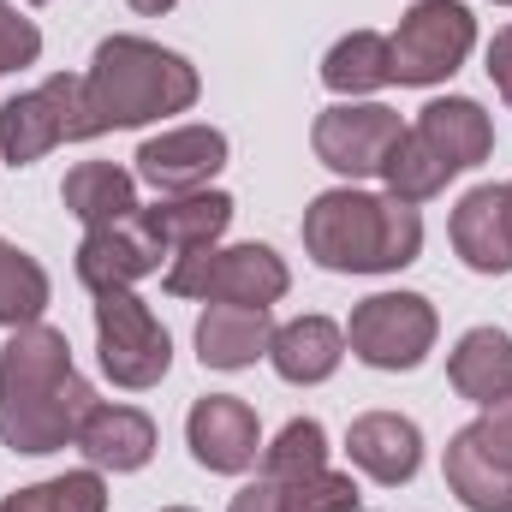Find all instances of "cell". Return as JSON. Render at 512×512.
Listing matches in <instances>:
<instances>
[{
	"mask_svg": "<svg viewBox=\"0 0 512 512\" xmlns=\"http://www.w3.org/2000/svg\"><path fill=\"white\" fill-rule=\"evenodd\" d=\"M96 405L102 399L78 376L60 328H48V322L12 328V340L0 346V447H12L24 459L60 453L78 441V429Z\"/></svg>",
	"mask_w": 512,
	"mask_h": 512,
	"instance_id": "1",
	"label": "cell"
},
{
	"mask_svg": "<svg viewBox=\"0 0 512 512\" xmlns=\"http://www.w3.org/2000/svg\"><path fill=\"white\" fill-rule=\"evenodd\" d=\"M304 251L328 274H399L423 251V215L417 203L340 185L304 209Z\"/></svg>",
	"mask_w": 512,
	"mask_h": 512,
	"instance_id": "2",
	"label": "cell"
},
{
	"mask_svg": "<svg viewBox=\"0 0 512 512\" xmlns=\"http://www.w3.org/2000/svg\"><path fill=\"white\" fill-rule=\"evenodd\" d=\"M90 84V108L102 131H131L167 114H185L203 96V78L185 54L149 42V36H108L84 72Z\"/></svg>",
	"mask_w": 512,
	"mask_h": 512,
	"instance_id": "3",
	"label": "cell"
},
{
	"mask_svg": "<svg viewBox=\"0 0 512 512\" xmlns=\"http://www.w3.org/2000/svg\"><path fill=\"white\" fill-rule=\"evenodd\" d=\"M84 137H102V120L90 108V84L72 72H54L0 108V161H12V167H30L48 149L84 143Z\"/></svg>",
	"mask_w": 512,
	"mask_h": 512,
	"instance_id": "4",
	"label": "cell"
},
{
	"mask_svg": "<svg viewBox=\"0 0 512 512\" xmlns=\"http://www.w3.org/2000/svg\"><path fill=\"white\" fill-rule=\"evenodd\" d=\"M286 286H292V274L268 245H209V251L173 256V268H167V292L173 298H203V304L268 310V304L286 298Z\"/></svg>",
	"mask_w": 512,
	"mask_h": 512,
	"instance_id": "5",
	"label": "cell"
},
{
	"mask_svg": "<svg viewBox=\"0 0 512 512\" xmlns=\"http://www.w3.org/2000/svg\"><path fill=\"white\" fill-rule=\"evenodd\" d=\"M387 42H393V84L429 90L465 66V54L477 48V18L465 0H417V6H405V18Z\"/></svg>",
	"mask_w": 512,
	"mask_h": 512,
	"instance_id": "6",
	"label": "cell"
},
{
	"mask_svg": "<svg viewBox=\"0 0 512 512\" xmlns=\"http://www.w3.org/2000/svg\"><path fill=\"white\" fill-rule=\"evenodd\" d=\"M96 352H102L108 382L126 393H143L173 370V340L131 286L96 292Z\"/></svg>",
	"mask_w": 512,
	"mask_h": 512,
	"instance_id": "7",
	"label": "cell"
},
{
	"mask_svg": "<svg viewBox=\"0 0 512 512\" xmlns=\"http://www.w3.org/2000/svg\"><path fill=\"white\" fill-rule=\"evenodd\" d=\"M435 334H441V316H435V304L423 292H376L346 322L352 358L370 364V370H387V376L417 370L435 352Z\"/></svg>",
	"mask_w": 512,
	"mask_h": 512,
	"instance_id": "8",
	"label": "cell"
},
{
	"mask_svg": "<svg viewBox=\"0 0 512 512\" xmlns=\"http://www.w3.org/2000/svg\"><path fill=\"white\" fill-rule=\"evenodd\" d=\"M399 114L382 108V102H334L328 114H316V126H310V149H316V161L328 167V173H340V179H382L387 155L399 149Z\"/></svg>",
	"mask_w": 512,
	"mask_h": 512,
	"instance_id": "9",
	"label": "cell"
},
{
	"mask_svg": "<svg viewBox=\"0 0 512 512\" xmlns=\"http://www.w3.org/2000/svg\"><path fill=\"white\" fill-rule=\"evenodd\" d=\"M227 167V131L215 126H173L161 137H143L137 149V179L155 185L161 197L209 191V179Z\"/></svg>",
	"mask_w": 512,
	"mask_h": 512,
	"instance_id": "10",
	"label": "cell"
},
{
	"mask_svg": "<svg viewBox=\"0 0 512 512\" xmlns=\"http://www.w3.org/2000/svg\"><path fill=\"white\" fill-rule=\"evenodd\" d=\"M185 441H191V459L203 471H221V477H239L262 459V423L239 393L197 399L191 417H185Z\"/></svg>",
	"mask_w": 512,
	"mask_h": 512,
	"instance_id": "11",
	"label": "cell"
},
{
	"mask_svg": "<svg viewBox=\"0 0 512 512\" xmlns=\"http://www.w3.org/2000/svg\"><path fill=\"white\" fill-rule=\"evenodd\" d=\"M346 453H352V465H358L370 483L399 489V483H411L417 465H423V429H417L411 417H399V411H364V417H352V429H346Z\"/></svg>",
	"mask_w": 512,
	"mask_h": 512,
	"instance_id": "12",
	"label": "cell"
},
{
	"mask_svg": "<svg viewBox=\"0 0 512 512\" xmlns=\"http://www.w3.org/2000/svg\"><path fill=\"white\" fill-rule=\"evenodd\" d=\"M137 221L167 256H191L221 245V233L233 227V197L227 191H185V197H161V203L137 209Z\"/></svg>",
	"mask_w": 512,
	"mask_h": 512,
	"instance_id": "13",
	"label": "cell"
},
{
	"mask_svg": "<svg viewBox=\"0 0 512 512\" xmlns=\"http://www.w3.org/2000/svg\"><path fill=\"white\" fill-rule=\"evenodd\" d=\"M161 245L143 233V221H114V227H90L78 245V280L90 292H114V286H137L143 274L161 268Z\"/></svg>",
	"mask_w": 512,
	"mask_h": 512,
	"instance_id": "14",
	"label": "cell"
},
{
	"mask_svg": "<svg viewBox=\"0 0 512 512\" xmlns=\"http://www.w3.org/2000/svg\"><path fill=\"white\" fill-rule=\"evenodd\" d=\"M411 131L453 167V179L471 173V167H483V161L495 155V126H489L483 102H471V96H435V102L417 114Z\"/></svg>",
	"mask_w": 512,
	"mask_h": 512,
	"instance_id": "15",
	"label": "cell"
},
{
	"mask_svg": "<svg viewBox=\"0 0 512 512\" xmlns=\"http://www.w3.org/2000/svg\"><path fill=\"white\" fill-rule=\"evenodd\" d=\"M340 358H346V328L328 322V316H292V322H280L274 340H268L274 376L292 382V387L328 382V376L340 370Z\"/></svg>",
	"mask_w": 512,
	"mask_h": 512,
	"instance_id": "16",
	"label": "cell"
},
{
	"mask_svg": "<svg viewBox=\"0 0 512 512\" xmlns=\"http://www.w3.org/2000/svg\"><path fill=\"white\" fill-rule=\"evenodd\" d=\"M96 471H143L155 459V423L137 405H96L72 441Z\"/></svg>",
	"mask_w": 512,
	"mask_h": 512,
	"instance_id": "17",
	"label": "cell"
},
{
	"mask_svg": "<svg viewBox=\"0 0 512 512\" xmlns=\"http://www.w3.org/2000/svg\"><path fill=\"white\" fill-rule=\"evenodd\" d=\"M453 251L465 256V268L477 274H507L512 268V233H507V203H501V185H477L459 197L453 221Z\"/></svg>",
	"mask_w": 512,
	"mask_h": 512,
	"instance_id": "18",
	"label": "cell"
},
{
	"mask_svg": "<svg viewBox=\"0 0 512 512\" xmlns=\"http://www.w3.org/2000/svg\"><path fill=\"white\" fill-rule=\"evenodd\" d=\"M268 340H274V322L268 310H251V304H209L197 322L203 370H251L256 358H268Z\"/></svg>",
	"mask_w": 512,
	"mask_h": 512,
	"instance_id": "19",
	"label": "cell"
},
{
	"mask_svg": "<svg viewBox=\"0 0 512 512\" xmlns=\"http://www.w3.org/2000/svg\"><path fill=\"white\" fill-rule=\"evenodd\" d=\"M441 471H447V489L459 495L465 512H512V465L495 459V453L471 435V423L447 441Z\"/></svg>",
	"mask_w": 512,
	"mask_h": 512,
	"instance_id": "20",
	"label": "cell"
},
{
	"mask_svg": "<svg viewBox=\"0 0 512 512\" xmlns=\"http://www.w3.org/2000/svg\"><path fill=\"white\" fill-rule=\"evenodd\" d=\"M60 203H66V215L84 221V233H90V227L131 221V215L143 209V203H137V173L114 167V161H78V167L66 173V185H60Z\"/></svg>",
	"mask_w": 512,
	"mask_h": 512,
	"instance_id": "21",
	"label": "cell"
},
{
	"mask_svg": "<svg viewBox=\"0 0 512 512\" xmlns=\"http://www.w3.org/2000/svg\"><path fill=\"white\" fill-rule=\"evenodd\" d=\"M447 382L471 405H495L501 393H512V334H501V328L459 334V346L447 352Z\"/></svg>",
	"mask_w": 512,
	"mask_h": 512,
	"instance_id": "22",
	"label": "cell"
},
{
	"mask_svg": "<svg viewBox=\"0 0 512 512\" xmlns=\"http://www.w3.org/2000/svg\"><path fill=\"white\" fill-rule=\"evenodd\" d=\"M322 84H328L334 96H346V102L387 90V84H393V42L376 36V30L340 36V42L328 48V60H322Z\"/></svg>",
	"mask_w": 512,
	"mask_h": 512,
	"instance_id": "23",
	"label": "cell"
},
{
	"mask_svg": "<svg viewBox=\"0 0 512 512\" xmlns=\"http://www.w3.org/2000/svg\"><path fill=\"white\" fill-rule=\"evenodd\" d=\"M48 292H54V286H48V268L30 251H18V245L0 239V328H30V322H42Z\"/></svg>",
	"mask_w": 512,
	"mask_h": 512,
	"instance_id": "24",
	"label": "cell"
},
{
	"mask_svg": "<svg viewBox=\"0 0 512 512\" xmlns=\"http://www.w3.org/2000/svg\"><path fill=\"white\" fill-rule=\"evenodd\" d=\"M0 512H108V483L102 471H66V477H48V483H30L18 495H6Z\"/></svg>",
	"mask_w": 512,
	"mask_h": 512,
	"instance_id": "25",
	"label": "cell"
},
{
	"mask_svg": "<svg viewBox=\"0 0 512 512\" xmlns=\"http://www.w3.org/2000/svg\"><path fill=\"white\" fill-rule=\"evenodd\" d=\"M328 465V429L316 417H292L268 447H262V477L286 483V477H304V471H322Z\"/></svg>",
	"mask_w": 512,
	"mask_h": 512,
	"instance_id": "26",
	"label": "cell"
},
{
	"mask_svg": "<svg viewBox=\"0 0 512 512\" xmlns=\"http://www.w3.org/2000/svg\"><path fill=\"white\" fill-rule=\"evenodd\" d=\"M274 501H280V512H358V483L346 471H328L322 465V471H304V477L274 483Z\"/></svg>",
	"mask_w": 512,
	"mask_h": 512,
	"instance_id": "27",
	"label": "cell"
},
{
	"mask_svg": "<svg viewBox=\"0 0 512 512\" xmlns=\"http://www.w3.org/2000/svg\"><path fill=\"white\" fill-rule=\"evenodd\" d=\"M36 54H42L36 18H24L12 0H0V78L18 72V66H36Z\"/></svg>",
	"mask_w": 512,
	"mask_h": 512,
	"instance_id": "28",
	"label": "cell"
},
{
	"mask_svg": "<svg viewBox=\"0 0 512 512\" xmlns=\"http://www.w3.org/2000/svg\"><path fill=\"white\" fill-rule=\"evenodd\" d=\"M471 435H477L495 459H507L512 465V393H501L495 405H483V417L471 423Z\"/></svg>",
	"mask_w": 512,
	"mask_h": 512,
	"instance_id": "29",
	"label": "cell"
},
{
	"mask_svg": "<svg viewBox=\"0 0 512 512\" xmlns=\"http://www.w3.org/2000/svg\"><path fill=\"white\" fill-rule=\"evenodd\" d=\"M489 78H495V90L507 96V108H512V24L495 30V42H489Z\"/></svg>",
	"mask_w": 512,
	"mask_h": 512,
	"instance_id": "30",
	"label": "cell"
},
{
	"mask_svg": "<svg viewBox=\"0 0 512 512\" xmlns=\"http://www.w3.org/2000/svg\"><path fill=\"white\" fill-rule=\"evenodd\" d=\"M227 512H280V501H274V483H268V477L245 483V489L233 495V507H227Z\"/></svg>",
	"mask_w": 512,
	"mask_h": 512,
	"instance_id": "31",
	"label": "cell"
},
{
	"mask_svg": "<svg viewBox=\"0 0 512 512\" xmlns=\"http://www.w3.org/2000/svg\"><path fill=\"white\" fill-rule=\"evenodd\" d=\"M131 12H143V18H161V12H173L179 0H126Z\"/></svg>",
	"mask_w": 512,
	"mask_h": 512,
	"instance_id": "32",
	"label": "cell"
},
{
	"mask_svg": "<svg viewBox=\"0 0 512 512\" xmlns=\"http://www.w3.org/2000/svg\"><path fill=\"white\" fill-rule=\"evenodd\" d=\"M501 203H507V233H512V179L501 185Z\"/></svg>",
	"mask_w": 512,
	"mask_h": 512,
	"instance_id": "33",
	"label": "cell"
},
{
	"mask_svg": "<svg viewBox=\"0 0 512 512\" xmlns=\"http://www.w3.org/2000/svg\"><path fill=\"white\" fill-rule=\"evenodd\" d=\"M161 512H191V507H161Z\"/></svg>",
	"mask_w": 512,
	"mask_h": 512,
	"instance_id": "34",
	"label": "cell"
},
{
	"mask_svg": "<svg viewBox=\"0 0 512 512\" xmlns=\"http://www.w3.org/2000/svg\"><path fill=\"white\" fill-rule=\"evenodd\" d=\"M495 6H512V0H495Z\"/></svg>",
	"mask_w": 512,
	"mask_h": 512,
	"instance_id": "35",
	"label": "cell"
},
{
	"mask_svg": "<svg viewBox=\"0 0 512 512\" xmlns=\"http://www.w3.org/2000/svg\"><path fill=\"white\" fill-rule=\"evenodd\" d=\"M30 6H42V0H30Z\"/></svg>",
	"mask_w": 512,
	"mask_h": 512,
	"instance_id": "36",
	"label": "cell"
}]
</instances>
